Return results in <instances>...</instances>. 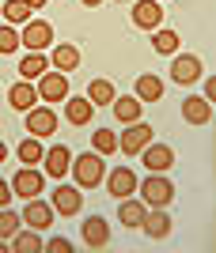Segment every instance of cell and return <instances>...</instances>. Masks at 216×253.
Wrapping results in <instances>:
<instances>
[{"label": "cell", "instance_id": "obj_33", "mask_svg": "<svg viewBox=\"0 0 216 253\" xmlns=\"http://www.w3.org/2000/svg\"><path fill=\"white\" fill-rule=\"evenodd\" d=\"M46 250H50V253H72V246H68L65 238H54V242L46 246Z\"/></svg>", "mask_w": 216, "mask_h": 253}, {"label": "cell", "instance_id": "obj_2", "mask_svg": "<svg viewBox=\"0 0 216 253\" xmlns=\"http://www.w3.org/2000/svg\"><path fill=\"white\" fill-rule=\"evenodd\" d=\"M148 144H152V125H141V121H133L118 136V151H125V155H141Z\"/></svg>", "mask_w": 216, "mask_h": 253}, {"label": "cell", "instance_id": "obj_14", "mask_svg": "<svg viewBox=\"0 0 216 253\" xmlns=\"http://www.w3.org/2000/svg\"><path fill=\"white\" fill-rule=\"evenodd\" d=\"M141 155H144V167H148L152 174H160V170H167V167L174 163V151H171V148H163V144H156V148L148 144Z\"/></svg>", "mask_w": 216, "mask_h": 253}, {"label": "cell", "instance_id": "obj_21", "mask_svg": "<svg viewBox=\"0 0 216 253\" xmlns=\"http://www.w3.org/2000/svg\"><path fill=\"white\" fill-rule=\"evenodd\" d=\"M34 98H38V87H31L27 80H23V84H15V87L8 91V102L15 106V110H31Z\"/></svg>", "mask_w": 216, "mask_h": 253}, {"label": "cell", "instance_id": "obj_6", "mask_svg": "<svg viewBox=\"0 0 216 253\" xmlns=\"http://www.w3.org/2000/svg\"><path fill=\"white\" fill-rule=\"evenodd\" d=\"M50 42H54V27L50 23H27L19 34V45H27V49H46Z\"/></svg>", "mask_w": 216, "mask_h": 253}, {"label": "cell", "instance_id": "obj_15", "mask_svg": "<svg viewBox=\"0 0 216 253\" xmlns=\"http://www.w3.org/2000/svg\"><path fill=\"white\" fill-rule=\"evenodd\" d=\"M107 189L114 193V197H129L133 189H137V174H133V170H125V167H118L114 170V174H110V181H107Z\"/></svg>", "mask_w": 216, "mask_h": 253}, {"label": "cell", "instance_id": "obj_4", "mask_svg": "<svg viewBox=\"0 0 216 253\" xmlns=\"http://www.w3.org/2000/svg\"><path fill=\"white\" fill-rule=\"evenodd\" d=\"M27 128H31V136H54L57 132V114L54 110H46V106H38V110H27Z\"/></svg>", "mask_w": 216, "mask_h": 253}, {"label": "cell", "instance_id": "obj_16", "mask_svg": "<svg viewBox=\"0 0 216 253\" xmlns=\"http://www.w3.org/2000/svg\"><path fill=\"white\" fill-rule=\"evenodd\" d=\"M182 117L190 125H205L213 110H209V98H182Z\"/></svg>", "mask_w": 216, "mask_h": 253}, {"label": "cell", "instance_id": "obj_23", "mask_svg": "<svg viewBox=\"0 0 216 253\" xmlns=\"http://www.w3.org/2000/svg\"><path fill=\"white\" fill-rule=\"evenodd\" d=\"M137 98H144V102H156V98H163L160 76H141V80H137Z\"/></svg>", "mask_w": 216, "mask_h": 253}, {"label": "cell", "instance_id": "obj_1", "mask_svg": "<svg viewBox=\"0 0 216 253\" xmlns=\"http://www.w3.org/2000/svg\"><path fill=\"white\" fill-rule=\"evenodd\" d=\"M103 174H107V167H103V155L99 151H91V155H80L72 163V178L80 189H95L99 181H103Z\"/></svg>", "mask_w": 216, "mask_h": 253}, {"label": "cell", "instance_id": "obj_25", "mask_svg": "<svg viewBox=\"0 0 216 253\" xmlns=\"http://www.w3.org/2000/svg\"><path fill=\"white\" fill-rule=\"evenodd\" d=\"M54 64H57V72H72L76 64H80V53H76L72 45H57L54 49Z\"/></svg>", "mask_w": 216, "mask_h": 253}, {"label": "cell", "instance_id": "obj_27", "mask_svg": "<svg viewBox=\"0 0 216 253\" xmlns=\"http://www.w3.org/2000/svg\"><path fill=\"white\" fill-rule=\"evenodd\" d=\"M42 155H46V151H42V144H38V136H31V140H23V144H19V159L27 163V167H34Z\"/></svg>", "mask_w": 216, "mask_h": 253}, {"label": "cell", "instance_id": "obj_3", "mask_svg": "<svg viewBox=\"0 0 216 253\" xmlns=\"http://www.w3.org/2000/svg\"><path fill=\"white\" fill-rule=\"evenodd\" d=\"M141 193H144V204H148V208H163V204H171L174 185L167 178H148L141 185Z\"/></svg>", "mask_w": 216, "mask_h": 253}, {"label": "cell", "instance_id": "obj_29", "mask_svg": "<svg viewBox=\"0 0 216 253\" xmlns=\"http://www.w3.org/2000/svg\"><path fill=\"white\" fill-rule=\"evenodd\" d=\"M4 15H8L11 23H27V15H31V4H27V0H8V4H4Z\"/></svg>", "mask_w": 216, "mask_h": 253}, {"label": "cell", "instance_id": "obj_8", "mask_svg": "<svg viewBox=\"0 0 216 253\" xmlns=\"http://www.w3.org/2000/svg\"><path fill=\"white\" fill-rule=\"evenodd\" d=\"M38 95L46 98V102H61V98L68 95V84H65V72H50V76H38Z\"/></svg>", "mask_w": 216, "mask_h": 253}, {"label": "cell", "instance_id": "obj_13", "mask_svg": "<svg viewBox=\"0 0 216 253\" xmlns=\"http://www.w3.org/2000/svg\"><path fill=\"white\" fill-rule=\"evenodd\" d=\"M84 242L91 246V250H103V246L110 242V231H107V219H103V215H91V219L84 223Z\"/></svg>", "mask_w": 216, "mask_h": 253}, {"label": "cell", "instance_id": "obj_18", "mask_svg": "<svg viewBox=\"0 0 216 253\" xmlns=\"http://www.w3.org/2000/svg\"><path fill=\"white\" fill-rule=\"evenodd\" d=\"M114 117H118L121 125H133V121H137V117H141V98H118L114 95Z\"/></svg>", "mask_w": 216, "mask_h": 253}, {"label": "cell", "instance_id": "obj_12", "mask_svg": "<svg viewBox=\"0 0 216 253\" xmlns=\"http://www.w3.org/2000/svg\"><path fill=\"white\" fill-rule=\"evenodd\" d=\"M54 211L76 215V211H80V189H76V185H57L54 189Z\"/></svg>", "mask_w": 216, "mask_h": 253}, {"label": "cell", "instance_id": "obj_31", "mask_svg": "<svg viewBox=\"0 0 216 253\" xmlns=\"http://www.w3.org/2000/svg\"><path fill=\"white\" fill-rule=\"evenodd\" d=\"M15 227H19L15 211H4V208H0V238H15Z\"/></svg>", "mask_w": 216, "mask_h": 253}, {"label": "cell", "instance_id": "obj_22", "mask_svg": "<svg viewBox=\"0 0 216 253\" xmlns=\"http://www.w3.org/2000/svg\"><path fill=\"white\" fill-rule=\"evenodd\" d=\"M19 72H23V80H38V76L46 72L42 49H31V57H23V61H19Z\"/></svg>", "mask_w": 216, "mask_h": 253}, {"label": "cell", "instance_id": "obj_20", "mask_svg": "<svg viewBox=\"0 0 216 253\" xmlns=\"http://www.w3.org/2000/svg\"><path fill=\"white\" fill-rule=\"evenodd\" d=\"M87 102L91 106H110L114 102V84H110V80H91V84H87Z\"/></svg>", "mask_w": 216, "mask_h": 253}, {"label": "cell", "instance_id": "obj_32", "mask_svg": "<svg viewBox=\"0 0 216 253\" xmlns=\"http://www.w3.org/2000/svg\"><path fill=\"white\" fill-rule=\"evenodd\" d=\"M19 49V34L11 27H0V53H15Z\"/></svg>", "mask_w": 216, "mask_h": 253}, {"label": "cell", "instance_id": "obj_9", "mask_svg": "<svg viewBox=\"0 0 216 253\" xmlns=\"http://www.w3.org/2000/svg\"><path fill=\"white\" fill-rule=\"evenodd\" d=\"M42 185H46V178L42 174H38V170H19V174H15V181H11V193H19V197H27V201H31V197H38V193H42Z\"/></svg>", "mask_w": 216, "mask_h": 253}, {"label": "cell", "instance_id": "obj_10", "mask_svg": "<svg viewBox=\"0 0 216 253\" xmlns=\"http://www.w3.org/2000/svg\"><path fill=\"white\" fill-rule=\"evenodd\" d=\"M141 227H144L148 238H156V242L171 234V219H167V211H163V208H148V211H144V219H141Z\"/></svg>", "mask_w": 216, "mask_h": 253}, {"label": "cell", "instance_id": "obj_28", "mask_svg": "<svg viewBox=\"0 0 216 253\" xmlns=\"http://www.w3.org/2000/svg\"><path fill=\"white\" fill-rule=\"evenodd\" d=\"M11 250H15V253H38V250H42V242L34 238V227H31L27 234H15V242H11Z\"/></svg>", "mask_w": 216, "mask_h": 253}, {"label": "cell", "instance_id": "obj_34", "mask_svg": "<svg viewBox=\"0 0 216 253\" xmlns=\"http://www.w3.org/2000/svg\"><path fill=\"white\" fill-rule=\"evenodd\" d=\"M8 201H11V185L0 178V208H8Z\"/></svg>", "mask_w": 216, "mask_h": 253}, {"label": "cell", "instance_id": "obj_7", "mask_svg": "<svg viewBox=\"0 0 216 253\" xmlns=\"http://www.w3.org/2000/svg\"><path fill=\"white\" fill-rule=\"evenodd\" d=\"M23 219L31 223L34 231H46V227L54 223V204H46V201H38V197H31V201H27V208H23Z\"/></svg>", "mask_w": 216, "mask_h": 253}, {"label": "cell", "instance_id": "obj_26", "mask_svg": "<svg viewBox=\"0 0 216 253\" xmlns=\"http://www.w3.org/2000/svg\"><path fill=\"white\" fill-rule=\"evenodd\" d=\"M91 148H95L99 155H114V151H118V136H114L110 128H99L95 140H91Z\"/></svg>", "mask_w": 216, "mask_h": 253}, {"label": "cell", "instance_id": "obj_30", "mask_svg": "<svg viewBox=\"0 0 216 253\" xmlns=\"http://www.w3.org/2000/svg\"><path fill=\"white\" fill-rule=\"evenodd\" d=\"M156 49L160 53H174L178 49V34L174 31H156Z\"/></svg>", "mask_w": 216, "mask_h": 253}, {"label": "cell", "instance_id": "obj_11", "mask_svg": "<svg viewBox=\"0 0 216 253\" xmlns=\"http://www.w3.org/2000/svg\"><path fill=\"white\" fill-rule=\"evenodd\" d=\"M171 76H174V84H182V87H190L201 76V61L197 57H174V64H171Z\"/></svg>", "mask_w": 216, "mask_h": 253}, {"label": "cell", "instance_id": "obj_17", "mask_svg": "<svg viewBox=\"0 0 216 253\" xmlns=\"http://www.w3.org/2000/svg\"><path fill=\"white\" fill-rule=\"evenodd\" d=\"M68 167H72L68 148H50V151H46V170H50V178H65Z\"/></svg>", "mask_w": 216, "mask_h": 253}, {"label": "cell", "instance_id": "obj_19", "mask_svg": "<svg viewBox=\"0 0 216 253\" xmlns=\"http://www.w3.org/2000/svg\"><path fill=\"white\" fill-rule=\"evenodd\" d=\"M144 211H148V204L141 201H129V197H121V208H118V219L125 223V227H141Z\"/></svg>", "mask_w": 216, "mask_h": 253}, {"label": "cell", "instance_id": "obj_5", "mask_svg": "<svg viewBox=\"0 0 216 253\" xmlns=\"http://www.w3.org/2000/svg\"><path fill=\"white\" fill-rule=\"evenodd\" d=\"M133 23H137V27H144V31H156V27L163 23L160 0H137V4H133Z\"/></svg>", "mask_w": 216, "mask_h": 253}, {"label": "cell", "instance_id": "obj_24", "mask_svg": "<svg viewBox=\"0 0 216 253\" xmlns=\"http://www.w3.org/2000/svg\"><path fill=\"white\" fill-rule=\"evenodd\" d=\"M65 117L72 125H87V117H91V102L87 98H68L65 102Z\"/></svg>", "mask_w": 216, "mask_h": 253}, {"label": "cell", "instance_id": "obj_35", "mask_svg": "<svg viewBox=\"0 0 216 253\" xmlns=\"http://www.w3.org/2000/svg\"><path fill=\"white\" fill-rule=\"evenodd\" d=\"M27 4H31V8H42V4H46V0H27Z\"/></svg>", "mask_w": 216, "mask_h": 253}, {"label": "cell", "instance_id": "obj_36", "mask_svg": "<svg viewBox=\"0 0 216 253\" xmlns=\"http://www.w3.org/2000/svg\"><path fill=\"white\" fill-rule=\"evenodd\" d=\"M84 4H87V8H95V4H103V0H84Z\"/></svg>", "mask_w": 216, "mask_h": 253}, {"label": "cell", "instance_id": "obj_37", "mask_svg": "<svg viewBox=\"0 0 216 253\" xmlns=\"http://www.w3.org/2000/svg\"><path fill=\"white\" fill-rule=\"evenodd\" d=\"M4 155H8V151H4V140H0V163H4Z\"/></svg>", "mask_w": 216, "mask_h": 253}]
</instances>
